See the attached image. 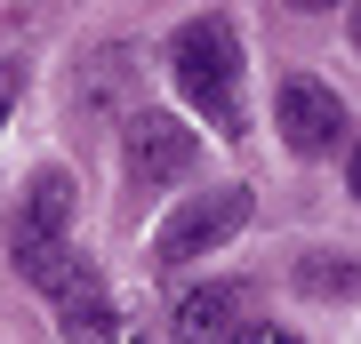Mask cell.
I'll return each instance as SVG.
<instances>
[{
    "instance_id": "52a82bcc",
    "label": "cell",
    "mask_w": 361,
    "mask_h": 344,
    "mask_svg": "<svg viewBox=\"0 0 361 344\" xmlns=\"http://www.w3.org/2000/svg\"><path fill=\"white\" fill-rule=\"evenodd\" d=\"M16 272H25V281L49 296L56 312H89V305H104V272H97L73 241H65V248H49V256H32V265H16Z\"/></svg>"
},
{
    "instance_id": "30bf717a",
    "label": "cell",
    "mask_w": 361,
    "mask_h": 344,
    "mask_svg": "<svg viewBox=\"0 0 361 344\" xmlns=\"http://www.w3.org/2000/svg\"><path fill=\"white\" fill-rule=\"evenodd\" d=\"M233 344H305V336H297V329H273V320H241Z\"/></svg>"
},
{
    "instance_id": "9c48e42d",
    "label": "cell",
    "mask_w": 361,
    "mask_h": 344,
    "mask_svg": "<svg viewBox=\"0 0 361 344\" xmlns=\"http://www.w3.org/2000/svg\"><path fill=\"white\" fill-rule=\"evenodd\" d=\"M297 281H305L313 296H345V288H353V265H345V256H337V265H329V256H313V265L297 272Z\"/></svg>"
},
{
    "instance_id": "3957f363",
    "label": "cell",
    "mask_w": 361,
    "mask_h": 344,
    "mask_svg": "<svg viewBox=\"0 0 361 344\" xmlns=\"http://www.w3.org/2000/svg\"><path fill=\"white\" fill-rule=\"evenodd\" d=\"M201 144L177 113H129L121 120V168H129V192H169L177 177H193Z\"/></svg>"
},
{
    "instance_id": "5b68a950",
    "label": "cell",
    "mask_w": 361,
    "mask_h": 344,
    "mask_svg": "<svg viewBox=\"0 0 361 344\" xmlns=\"http://www.w3.org/2000/svg\"><path fill=\"white\" fill-rule=\"evenodd\" d=\"M273 113H281L289 153H337V144H345V128H353L345 96H337V89H322V80H305V72H289V80H281Z\"/></svg>"
},
{
    "instance_id": "8992f818",
    "label": "cell",
    "mask_w": 361,
    "mask_h": 344,
    "mask_svg": "<svg viewBox=\"0 0 361 344\" xmlns=\"http://www.w3.org/2000/svg\"><path fill=\"white\" fill-rule=\"evenodd\" d=\"M241 312H249V288L241 281H201V288L177 296L169 329H177V344H233V336H241Z\"/></svg>"
},
{
    "instance_id": "ba28073f",
    "label": "cell",
    "mask_w": 361,
    "mask_h": 344,
    "mask_svg": "<svg viewBox=\"0 0 361 344\" xmlns=\"http://www.w3.org/2000/svg\"><path fill=\"white\" fill-rule=\"evenodd\" d=\"M56 329H65V344H145V320L121 312L113 296H104V305H89V312H65Z\"/></svg>"
},
{
    "instance_id": "7a4b0ae2",
    "label": "cell",
    "mask_w": 361,
    "mask_h": 344,
    "mask_svg": "<svg viewBox=\"0 0 361 344\" xmlns=\"http://www.w3.org/2000/svg\"><path fill=\"white\" fill-rule=\"evenodd\" d=\"M249 224V184H217V192H193L161 232H153V272H185L193 256L225 248L233 232Z\"/></svg>"
},
{
    "instance_id": "8fae6325",
    "label": "cell",
    "mask_w": 361,
    "mask_h": 344,
    "mask_svg": "<svg viewBox=\"0 0 361 344\" xmlns=\"http://www.w3.org/2000/svg\"><path fill=\"white\" fill-rule=\"evenodd\" d=\"M16 96H25V64H0V128H8V113H16Z\"/></svg>"
},
{
    "instance_id": "6da1fadb",
    "label": "cell",
    "mask_w": 361,
    "mask_h": 344,
    "mask_svg": "<svg viewBox=\"0 0 361 344\" xmlns=\"http://www.w3.org/2000/svg\"><path fill=\"white\" fill-rule=\"evenodd\" d=\"M169 72H177V89L193 113H209L225 144L249 136V113H241V40H233L225 16H193V25H177L169 40Z\"/></svg>"
},
{
    "instance_id": "277c9868",
    "label": "cell",
    "mask_w": 361,
    "mask_h": 344,
    "mask_svg": "<svg viewBox=\"0 0 361 344\" xmlns=\"http://www.w3.org/2000/svg\"><path fill=\"white\" fill-rule=\"evenodd\" d=\"M65 241H73V177L65 168H32L25 200H16V224H8V256L32 265V256H49Z\"/></svg>"
}]
</instances>
